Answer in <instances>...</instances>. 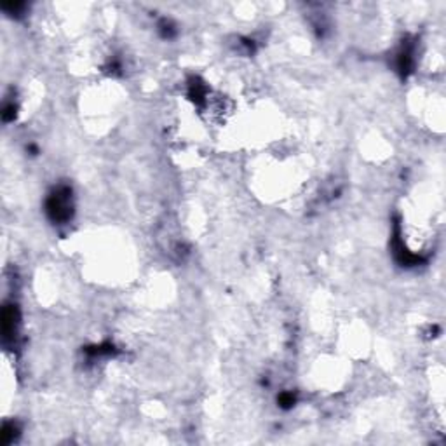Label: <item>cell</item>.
<instances>
[{"label":"cell","instance_id":"1","mask_svg":"<svg viewBox=\"0 0 446 446\" xmlns=\"http://www.w3.org/2000/svg\"><path fill=\"white\" fill-rule=\"evenodd\" d=\"M47 211L53 217V220L65 222L70 218L72 204H70V190L61 189L51 196L49 203H47Z\"/></svg>","mask_w":446,"mask_h":446}]
</instances>
